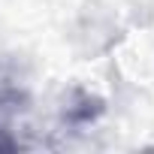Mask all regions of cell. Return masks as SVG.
<instances>
[{
    "instance_id": "obj_1",
    "label": "cell",
    "mask_w": 154,
    "mask_h": 154,
    "mask_svg": "<svg viewBox=\"0 0 154 154\" xmlns=\"http://www.w3.org/2000/svg\"><path fill=\"white\" fill-rule=\"evenodd\" d=\"M21 100H24L21 88L15 85V79H12V75H9L3 66H0V130H3L6 118H12V115L18 112Z\"/></svg>"
}]
</instances>
